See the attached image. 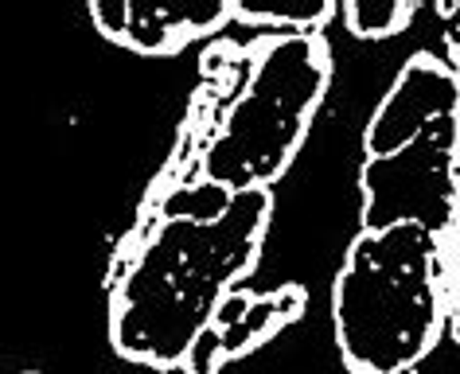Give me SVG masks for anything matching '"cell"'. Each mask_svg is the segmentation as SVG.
Masks as SVG:
<instances>
[{
    "label": "cell",
    "instance_id": "6da1fadb",
    "mask_svg": "<svg viewBox=\"0 0 460 374\" xmlns=\"http://www.w3.org/2000/svg\"><path fill=\"white\" fill-rule=\"evenodd\" d=\"M273 219V191H238L223 219L156 214L110 265V344L121 359L180 367L218 300L254 274Z\"/></svg>",
    "mask_w": 460,
    "mask_h": 374
},
{
    "label": "cell",
    "instance_id": "7a4b0ae2",
    "mask_svg": "<svg viewBox=\"0 0 460 374\" xmlns=\"http://www.w3.org/2000/svg\"><path fill=\"white\" fill-rule=\"evenodd\" d=\"M441 238L425 226L359 230L332 292L340 359L351 374H410L445 327Z\"/></svg>",
    "mask_w": 460,
    "mask_h": 374
},
{
    "label": "cell",
    "instance_id": "3957f363",
    "mask_svg": "<svg viewBox=\"0 0 460 374\" xmlns=\"http://www.w3.org/2000/svg\"><path fill=\"white\" fill-rule=\"evenodd\" d=\"M328 83L332 51L324 36L261 39L238 98L199 149V176L234 196L270 191L301 152Z\"/></svg>",
    "mask_w": 460,
    "mask_h": 374
},
{
    "label": "cell",
    "instance_id": "277c9868",
    "mask_svg": "<svg viewBox=\"0 0 460 374\" xmlns=\"http://www.w3.org/2000/svg\"><path fill=\"white\" fill-rule=\"evenodd\" d=\"M456 144L460 121L445 117L394 156L363 161V230L410 222L441 238L456 211Z\"/></svg>",
    "mask_w": 460,
    "mask_h": 374
},
{
    "label": "cell",
    "instance_id": "5b68a950",
    "mask_svg": "<svg viewBox=\"0 0 460 374\" xmlns=\"http://www.w3.org/2000/svg\"><path fill=\"white\" fill-rule=\"evenodd\" d=\"M460 113V83L437 55L418 51L363 129V161H383L418 141L429 125Z\"/></svg>",
    "mask_w": 460,
    "mask_h": 374
},
{
    "label": "cell",
    "instance_id": "8992f818",
    "mask_svg": "<svg viewBox=\"0 0 460 374\" xmlns=\"http://www.w3.org/2000/svg\"><path fill=\"white\" fill-rule=\"evenodd\" d=\"M129 31L125 48L141 55H176L191 39L211 36L234 20L226 0H199V4H148V0H129Z\"/></svg>",
    "mask_w": 460,
    "mask_h": 374
},
{
    "label": "cell",
    "instance_id": "52a82bcc",
    "mask_svg": "<svg viewBox=\"0 0 460 374\" xmlns=\"http://www.w3.org/2000/svg\"><path fill=\"white\" fill-rule=\"evenodd\" d=\"M234 20L258 28H278V36H320V28L336 16L328 0H234Z\"/></svg>",
    "mask_w": 460,
    "mask_h": 374
},
{
    "label": "cell",
    "instance_id": "ba28073f",
    "mask_svg": "<svg viewBox=\"0 0 460 374\" xmlns=\"http://www.w3.org/2000/svg\"><path fill=\"white\" fill-rule=\"evenodd\" d=\"M285 324H293V320H289V312H285L278 289L266 292V297H258L254 309H250L234 327H226V332H223V351H226V359L250 355V351L261 347L270 335H278Z\"/></svg>",
    "mask_w": 460,
    "mask_h": 374
},
{
    "label": "cell",
    "instance_id": "9c48e42d",
    "mask_svg": "<svg viewBox=\"0 0 460 374\" xmlns=\"http://www.w3.org/2000/svg\"><path fill=\"white\" fill-rule=\"evenodd\" d=\"M413 13L418 4L410 0H351L343 4V24L355 39H390L406 31Z\"/></svg>",
    "mask_w": 460,
    "mask_h": 374
},
{
    "label": "cell",
    "instance_id": "30bf717a",
    "mask_svg": "<svg viewBox=\"0 0 460 374\" xmlns=\"http://www.w3.org/2000/svg\"><path fill=\"white\" fill-rule=\"evenodd\" d=\"M223 362H226L223 332H218V327H203V332L195 335V344L188 347V355H183L180 370L183 374H218Z\"/></svg>",
    "mask_w": 460,
    "mask_h": 374
},
{
    "label": "cell",
    "instance_id": "8fae6325",
    "mask_svg": "<svg viewBox=\"0 0 460 374\" xmlns=\"http://www.w3.org/2000/svg\"><path fill=\"white\" fill-rule=\"evenodd\" d=\"M129 0H94L90 4V16H94V28L102 31L106 39L121 43L125 31H129Z\"/></svg>",
    "mask_w": 460,
    "mask_h": 374
},
{
    "label": "cell",
    "instance_id": "7c38bea8",
    "mask_svg": "<svg viewBox=\"0 0 460 374\" xmlns=\"http://www.w3.org/2000/svg\"><path fill=\"white\" fill-rule=\"evenodd\" d=\"M254 292H246V289H230L223 300H218V309H215V320H211V327H218V332H226V327H234L243 316L254 309Z\"/></svg>",
    "mask_w": 460,
    "mask_h": 374
},
{
    "label": "cell",
    "instance_id": "4fadbf2b",
    "mask_svg": "<svg viewBox=\"0 0 460 374\" xmlns=\"http://www.w3.org/2000/svg\"><path fill=\"white\" fill-rule=\"evenodd\" d=\"M448 332H453V339L460 344V297L453 300V309H448Z\"/></svg>",
    "mask_w": 460,
    "mask_h": 374
},
{
    "label": "cell",
    "instance_id": "5bb4252c",
    "mask_svg": "<svg viewBox=\"0 0 460 374\" xmlns=\"http://www.w3.org/2000/svg\"><path fill=\"white\" fill-rule=\"evenodd\" d=\"M28 374H31V370H28Z\"/></svg>",
    "mask_w": 460,
    "mask_h": 374
}]
</instances>
